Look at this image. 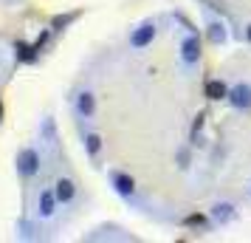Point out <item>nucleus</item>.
<instances>
[{
	"label": "nucleus",
	"mask_w": 251,
	"mask_h": 243,
	"mask_svg": "<svg viewBox=\"0 0 251 243\" xmlns=\"http://www.w3.org/2000/svg\"><path fill=\"white\" fill-rule=\"evenodd\" d=\"M228 105L237 108V110H249L251 108V85L249 82H237L234 88H228Z\"/></svg>",
	"instance_id": "2"
},
{
	"label": "nucleus",
	"mask_w": 251,
	"mask_h": 243,
	"mask_svg": "<svg viewBox=\"0 0 251 243\" xmlns=\"http://www.w3.org/2000/svg\"><path fill=\"white\" fill-rule=\"evenodd\" d=\"M206 96L209 99H226L228 96V88H226V82H220V80H209L206 82Z\"/></svg>",
	"instance_id": "10"
},
{
	"label": "nucleus",
	"mask_w": 251,
	"mask_h": 243,
	"mask_svg": "<svg viewBox=\"0 0 251 243\" xmlns=\"http://www.w3.org/2000/svg\"><path fill=\"white\" fill-rule=\"evenodd\" d=\"M178 162H181V167H189V164H186V162H189V153H186V150L178 153Z\"/></svg>",
	"instance_id": "16"
},
{
	"label": "nucleus",
	"mask_w": 251,
	"mask_h": 243,
	"mask_svg": "<svg viewBox=\"0 0 251 243\" xmlns=\"http://www.w3.org/2000/svg\"><path fill=\"white\" fill-rule=\"evenodd\" d=\"M46 40H48V31H43V34L37 37V43H34V46H37V48H43V46H46Z\"/></svg>",
	"instance_id": "17"
},
{
	"label": "nucleus",
	"mask_w": 251,
	"mask_h": 243,
	"mask_svg": "<svg viewBox=\"0 0 251 243\" xmlns=\"http://www.w3.org/2000/svg\"><path fill=\"white\" fill-rule=\"evenodd\" d=\"M110 184H113V189L122 198H130L133 192H136V181H133L127 173H119V170H113V173H110Z\"/></svg>",
	"instance_id": "4"
},
{
	"label": "nucleus",
	"mask_w": 251,
	"mask_h": 243,
	"mask_svg": "<svg viewBox=\"0 0 251 243\" xmlns=\"http://www.w3.org/2000/svg\"><path fill=\"white\" fill-rule=\"evenodd\" d=\"M181 59L189 62V65H195V62L201 59V40H198V34H189L181 43Z\"/></svg>",
	"instance_id": "5"
},
{
	"label": "nucleus",
	"mask_w": 251,
	"mask_h": 243,
	"mask_svg": "<svg viewBox=\"0 0 251 243\" xmlns=\"http://www.w3.org/2000/svg\"><path fill=\"white\" fill-rule=\"evenodd\" d=\"M54 195H57L59 204H68V201H74V195H76V184H74L71 178H59L57 184H54Z\"/></svg>",
	"instance_id": "7"
},
{
	"label": "nucleus",
	"mask_w": 251,
	"mask_h": 243,
	"mask_svg": "<svg viewBox=\"0 0 251 243\" xmlns=\"http://www.w3.org/2000/svg\"><path fill=\"white\" fill-rule=\"evenodd\" d=\"M99 150H102V136L99 133H88L85 136V153L88 156H99Z\"/></svg>",
	"instance_id": "12"
},
{
	"label": "nucleus",
	"mask_w": 251,
	"mask_h": 243,
	"mask_svg": "<svg viewBox=\"0 0 251 243\" xmlns=\"http://www.w3.org/2000/svg\"><path fill=\"white\" fill-rule=\"evenodd\" d=\"M152 40H155V23H141L136 31L130 34V46L133 48H147Z\"/></svg>",
	"instance_id": "3"
},
{
	"label": "nucleus",
	"mask_w": 251,
	"mask_h": 243,
	"mask_svg": "<svg viewBox=\"0 0 251 243\" xmlns=\"http://www.w3.org/2000/svg\"><path fill=\"white\" fill-rule=\"evenodd\" d=\"M37 54H40V48L31 43H23V40H17L14 43V57H17V62H25V65H31V62H37Z\"/></svg>",
	"instance_id": "6"
},
{
	"label": "nucleus",
	"mask_w": 251,
	"mask_h": 243,
	"mask_svg": "<svg viewBox=\"0 0 251 243\" xmlns=\"http://www.w3.org/2000/svg\"><path fill=\"white\" fill-rule=\"evenodd\" d=\"M57 195H54V189H46V192H40V218H51L54 215V209H57Z\"/></svg>",
	"instance_id": "9"
},
{
	"label": "nucleus",
	"mask_w": 251,
	"mask_h": 243,
	"mask_svg": "<svg viewBox=\"0 0 251 243\" xmlns=\"http://www.w3.org/2000/svg\"><path fill=\"white\" fill-rule=\"evenodd\" d=\"M76 110H79V116L91 119V116L96 113V96H93L91 91H82L79 96H76Z\"/></svg>",
	"instance_id": "8"
},
{
	"label": "nucleus",
	"mask_w": 251,
	"mask_h": 243,
	"mask_svg": "<svg viewBox=\"0 0 251 243\" xmlns=\"http://www.w3.org/2000/svg\"><path fill=\"white\" fill-rule=\"evenodd\" d=\"M0 125H3V102H0Z\"/></svg>",
	"instance_id": "19"
},
{
	"label": "nucleus",
	"mask_w": 251,
	"mask_h": 243,
	"mask_svg": "<svg viewBox=\"0 0 251 243\" xmlns=\"http://www.w3.org/2000/svg\"><path fill=\"white\" fill-rule=\"evenodd\" d=\"M212 215H215V220L226 223V220L234 218V207H231V204H217V207L212 209Z\"/></svg>",
	"instance_id": "13"
},
{
	"label": "nucleus",
	"mask_w": 251,
	"mask_h": 243,
	"mask_svg": "<svg viewBox=\"0 0 251 243\" xmlns=\"http://www.w3.org/2000/svg\"><path fill=\"white\" fill-rule=\"evenodd\" d=\"M17 173L23 178H34L40 173V153L34 147H25L20 156H17Z\"/></svg>",
	"instance_id": "1"
},
{
	"label": "nucleus",
	"mask_w": 251,
	"mask_h": 243,
	"mask_svg": "<svg viewBox=\"0 0 251 243\" xmlns=\"http://www.w3.org/2000/svg\"><path fill=\"white\" fill-rule=\"evenodd\" d=\"M76 14H59V17H54V23H51V28H62V26H68L71 20H74Z\"/></svg>",
	"instance_id": "14"
},
{
	"label": "nucleus",
	"mask_w": 251,
	"mask_h": 243,
	"mask_svg": "<svg viewBox=\"0 0 251 243\" xmlns=\"http://www.w3.org/2000/svg\"><path fill=\"white\" fill-rule=\"evenodd\" d=\"M246 40L251 43V23H249V28H246Z\"/></svg>",
	"instance_id": "18"
},
{
	"label": "nucleus",
	"mask_w": 251,
	"mask_h": 243,
	"mask_svg": "<svg viewBox=\"0 0 251 243\" xmlns=\"http://www.w3.org/2000/svg\"><path fill=\"white\" fill-rule=\"evenodd\" d=\"M206 34H209V40H212L215 46H223L228 40V31H226L223 23H209V31H206Z\"/></svg>",
	"instance_id": "11"
},
{
	"label": "nucleus",
	"mask_w": 251,
	"mask_h": 243,
	"mask_svg": "<svg viewBox=\"0 0 251 243\" xmlns=\"http://www.w3.org/2000/svg\"><path fill=\"white\" fill-rule=\"evenodd\" d=\"M186 223H189V226H206V218H201V215H192V218H186Z\"/></svg>",
	"instance_id": "15"
}]
</instances>
